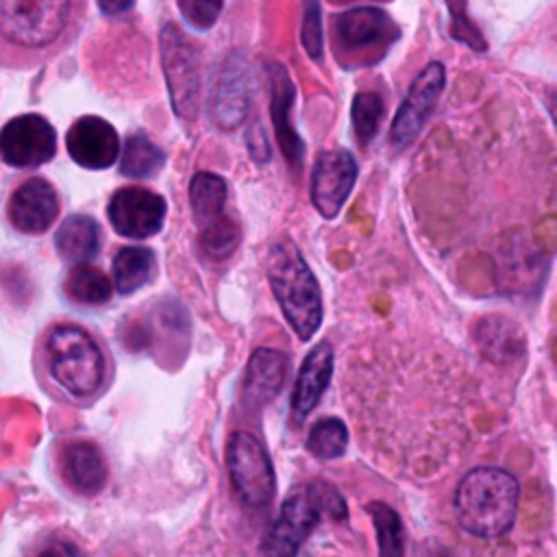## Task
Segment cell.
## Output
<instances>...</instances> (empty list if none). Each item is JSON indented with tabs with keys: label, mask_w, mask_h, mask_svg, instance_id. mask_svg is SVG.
<instances>
[{
	"label": "cell",
	"mask_w": 557,
	"mask_h": 557,
	"mask_svg": "<svg viewBox=\"0 0 557 557\" xmlns=\"http://www.w3.org/2000/svg\"><path fill=\"white\" fill-rule=\"evenodd\" d=\"M33 372L50 398L89 405L107 387L109 357L87 326L74 320H52L35 337Z\"/></svg>",
	"instance_id": "obj_1"
},
{
	"label": "cell",
	"mask_w": 557,
	"mask_h": 557,
	"mask_svg": "<svg viewBox=\"0 0 557 557\" xmlns=\"http://www.w3.org/2000/svg\"><path fill=\"white\" fill-rule=\"evenodd\" d=\"M78 0H0V70H30L72 37Z\"/></svg>",
	"instance_id": "obj_2"
},
{
	"label": "cell",
	"mask_w": 557,
	"mask_h": 557,
	"mask_svg": "<svg viewBox=\"0 0 557 557\" xmlns=\"http://www.w3.org/2000/svg\"><path fill=\"white\" fill-rule=\"evenodd\" d=\"M518 481L503 468L481 466L461 476L453 509L463 531L476 537L507 533L518 513Z\"/></svg>",
	"instance_id": "obj_3"
},
{
	"label": "cell",
	"mask_w": 557,
	"mask_h": 557,
	"mask_svg": "<svg viewBox=\"0 0 557 557\" xmlns=\"http://www.w3.org/2000/svg\"><path fill=\"white\" fill-rule=\"evenodd\" d=\"M265 272L292 331L302 342L311 339L322 324V292L302 252L289 239L276 242L270 248Z\"/></svg>",
	"instance_id": "obj_4"
},
{
	"label": "cell",
	"mask_w": 557,
	"mask_h": 557,
	"mask_svg": "<svg viewBox=\"0 0 557 557\" xmlns=\"http://www.w3.org/2000/svg\"><path fill=\"white\" fill-rule=\"evenodd\" d=\"M324 516L333 520L348 518V509L342 494L324 481L296 485L283 498L278 518L274 520L261 546V553L296 555Z\"/></svg>",
	"instance_id": "obj_5"
},
{
	"label": "cell",
	"mask_w": 557,
	"mask_h": 557,
	"mask_svg": "<svg viewBox=\"0 0 557 557\" xmlns=\"http://www.w3.org/2000/svg\"><path fill=\"white\" fill-rule=\"evenodd\" d=\"M4 222L24 237L46 235L61 215V196L41 174L15 176L4 196Z\"/></svg>",
	"instance_id": "obj_6"
},
{
	"label": "cell",
	"mask_w": 557,
	"mask_h": 557,
	"mask_svg": "<svg viewBox=\"0 0 557 557\" xmlns=\"http://www.w3.org/2000/svg\"><path fill=\"white\" fill-rule=\"evenodd\" d=\"M161 65L172 111L183 122H194L200 107V61L194 44L174 24L161 28Z\"/></svg>",
	"instance_id": "obj_7"
},
{
	"label": "cell",
	"mask_w": 557,
	"mask_h": 557,
	"mask_svg": "<svg viewBox=\"0 0 557 557\" xmlns=\"http://www.w3.org/2000/svg\"><path fill=\"white\" fill-rule=\"evenodd\" d=\"M226 470L239 500L265 507L276 494V476L265 446L248 431H233L226 442Z\"/></svg>",
	"instance_id": "obj_8"
},
{
	"label": "cell",
	"mask_w": 557,
	"mask_h": 557,
	"mask_svg": "<svg viewBox=\"0 0 557 557\" xmlns=\"http://www.w3.org/2000/svg\"><path fill=\"white\" fill-rule=\"evenodd\" d=\"M50 463L65 492L94 498L109 481V463L102 448L87 437H63L52 446Z\"/></svg>",
	"instance_id": "obj_9"
},
{
	"label": "cell",
	"mask_w": 557,
	"mask_h": 557,
	"mask_svg": "<svg viewBox=\"0 0 557 557\" xmlns=\"http://www.w3.org/2000/svg\"><path fill=\"white\" fill-rule=\"evenodd\" d=\"M57 154V131L41 113H20L0 128V159L15 170H35Z\"/></svg>",
	"instance_id": "obj_10"
},
{
	"label": "cell",
	"mask_w": 557,
	"mask_h": 557,
	"mask_svg": "<svg viewBox=\"0 0 557 557\" xmlns=\"http://www.w3.org/2000/svg\"><path fill=\"white\" fill-rule=\"evenodd\" d=\"M165 198L139 185H126L111 194L107 218L113 231L128 239H148L157 235L165 222Z\"/></svg>",
	"instance_id": "obj_11"
},
{
	"label": "cell",
	"mask_w": 557,
	"mask_h": 557,
	"mask_svg": "<svg viewBox=\"0 0 557 557\" xmlns=\"http://www.w3.org/2000/svg\"><path fill=\"white\" fill-rule=\"evenodd\" d=\"M446 72L440 61H431L418 76L411 81L409 91L398 107L392 128H389V141L394 148H405L413 141V137L422 131L424 122L435 109V102L444 89Z\"/></svg>",
	"instance_id": "obj_12"
},
{
	"label": "cell",
	"mask_w": 557,
	"mask_h": 557,
	"mask_svg": "<svg viewBox=\"0 0 557 557\" xmlns=\"http://www.w3.org/2000/svg\"><path fill=\"white\" fill-rule=\"evenodd\" d=\"M70 159L85 170H107L120 157V135L111 122L100 115H81L65 133Z\"/></svg>",
	"instance_id": "obj_13"
},
{
	"label": "cell",
	"mask_w": 557,
	"mask_h": 557,
	"mask_svg": "<svg viewBox=\"0 0 557 557\" xmlns=\"http://www.w3.org/2000/svg\"><path fill=\"white\" fill-rule=\"evenodd\" d=\"M357 181V161L344 148L322 152L311 174V202L322 218H335Z\"/></svg>",
	"instance_id": "obj_14"
},
{
	"label": "cell",
	"mask_w": 557,
	"mask_h": 557,
	"mask_svg": "<svg viewBox=\"0 0 557 557\" xmlns=\"http://www.w3.org/2000/svg\"><path fill=\"white\" fill-rule=\"evenodd\" d=\"M211 117L222 131L237 128L248 113L250 107V76L242 57L231 54L213 85L211 98Z\"/></svg>",
	"instance_id": "obj_15"
},
{
	"label": "cell",
	"mask_w": 557,
	"mask_h": 557,
	"mask_svg": "<svg viewBox=\"0 0 557 557\" xmlns=\"http://www.w3.org/2000/svg\"><path fill=\"white\" fill-rule=\"evenodd\" d=\"M333 374V346L329 339H320L302 359L298 376L292 389L289 411L294 422H302L326 392Z\"/></svg>",
	"instance_id": "obj_16"
},
{
	"label": "cell",
	"mask_w": 557,
	"mask_h": 557,
	"mask_svg": "<svg viewBox=\"0 0 557 557\" xmlns=\"http://www.w3.org/2000/svg\"><path fill=\"white\" fill-rule=\"evenodd\" d=\"M287 374V357L274 348H257L242 376V405L261 409L283 387Z\"/></svg>",
	"instance_id": "obj_17"
},
{
	"label": "cell",
	"mask_w": 557,
	"mask_h": 557,
	"mask_svg": "<svg viewBox=\"0 0 557 557\" xmlns=\"http://www.w3.org/2000/svg\"><path fill=\"white\" fill-rule=\"evenodd\" d=\"M335 35L346 50H363L394 37L396 26L379 7H355L337 15Z\"/></svg>",
	"instance_id": "obj_18"
},
{
	"label": "cell",
	"mask_w": 557,
	"mask_h": 557,
	"mask_svg": "<svg viewBox=\"0 0 557 557\" xmlns=\"http://www.w3.org/2000/svg\"><path fill=\"white\" fill-rule=\"evenodd\" d=\"M270 83H272V122H274V133L278 139V146L287 159V163L296 170H300L302 165V141L298 137V133L294 131V126L289 124V113H292V104H294V83L289 78V74L285 72L283 65H274L270 72Z\"/></svg>",
	"instance_id": "obj_19"
},
{
	"label": "cell",
	"mask_w": 557,
	"mask_h": 557,
	"mask_svg": "<svg viewBox=\"0 0 557 557\" xmlns=\"http://www.w3.org/2000/svg\"><path fill=\"white\" fill-rule=\"evenodd\" d=\"M102 228L96 218L87 213L67 215L54 231V250L61 261L74 265L94 261L100 255Z\"/></svg>",
	"instance_id": "obj_20"
},
{
	"label": "cell",
	"mask_w": 557,
	"mask_h": 557,
	"mask_svg": "<svg viewBox=\"0 0 557 557\" xmlns=\"http://www.w3.org/2000/svg\"><path fill=\"white\" fill-rule=\"evenodd\" d=\"M157 274V255L148 246H122L111 261V283L117 294L128 296L148 285Z\"/></svg>",
	"instance_id": "obj_21"
},
{
	"label": "cell",
	"mask_w": 557,
	"mask_h": 557,
	"mask_svg": "<svg viewBox=\"0 0 557 557\" xmlns=\"http://www.w3.org/2000/svg\"><path fill=\"white\" fill-rule=\"evenodd\" d=\"M61 292L67 298V302L76 307H102L111 300L113 294V283L91 261L85 263H74L63 276Z\"/></svg>",
	"instance_id": "obj_22"
},
{
	"label": "cell",
	"mask_w": 557,
	"mask_h": 557,
	"mask_svg": "<svg viewBox=\"0 0 557 557\" xmlns=\"http://www.w3.org/2000/svg\"><path fill=\"white\" fill-rule=\"evenodd\" d=\"M189 205L198 228L224 215L226 181L213 172H196L189 183Z\"/></svg>",
	"instance_id": "obj_23"
},
{
	"label": "cell",
	"mask_w": 557,
	"mask_h": 557,
	"mask_svg": "<svg viewBox=\"0 0 557 557\" xmlns=\"http://www.w3.org/2000/svg\"><path fill=\"white\" fill-rule=\"evenodd\" d=\"M120 150L122 157H117V170L126 178H148L157 174L165 163L163 150L144 133L128 135Z\"/></svg>",
	"instance_id": "obj_24"
},
{
	"label": "cell",
	"mask_w": 557,
	"mask_h": 557,
	"mask_svg": "<svg viewBox=\"0 0 557 557\" xmlns=\"http://www.w3.org/2000/svg\"><path fill=\"white\" fill-rule=\"evenodd\" d=\"M366 509H368L374 531H376L379 555H385V557L403 555L405 553V546H403L405 533H403V520H400L398 511L381 500L368 503Z\"/></svg>",
	"instance_id": "obj_25"
},
{
	"label": "cell",
	"mask_w": 557,
	"mask_h": 557,
	"mask_svg": "<svg viewBox=\"0 0 557 557\" xmlns=\"http://www.w3.org/2000/svg\"><path fill=\"white\" fill-rule=\"evenodd\" d=\"M305 446L318 459H337L346 453L348 429L339 418H320L311 426Z\"/></svg>",
	"instance_id": "obj_26"
},
{
	"label": "cell",
	"mask_w": 557,
	"mask_h": 557,
	"mask_svg": "<svg viewBox=\"0 0 557 557\" xmlns=\"http://www.w3.org/2000/svg\"><path fill=\"white\" fill-rule=\"evenodd\" d=\"M383 113H385V107H383V100L379 94H374V91L355 94L352 107H350V122H352V131L361 144L372 141V137L379 133Z\"/></svg>",
	"instance_id": "obj_27"
},
{
	"label": "cell",
	"mask_w": 557,
	"mask_h": 557,
	"mask_svg": "<svg viewBox=\"0 0 557 557\" xmlns=\"http://www.w3.org/2000/svg\"><path fill=\"white\" fill-rule=\"evenodd\" d=\"M239 239H242L239 226L226 215H222L215 222L200 228V246H202L205 255L215 261L226 259L237 248Z\"/></svg>",
	"instance_id": "obj_28"
},
{
	"label": "cell",
	"mask_w": 557,
	"mask_h": 557,
	"mask_svg": "<svg viewBox=\"0 0 557 557\" xmlns=\"http://www.w3.org/2000/svg\"><path fill=\"white\" fill-rule=\"evenodd\" d=\"M507 326H509V322H505V320H500V318H485L481 324H479V329H476V339H479V344L481 342H490V339H496L498 342V346L494 348V352H492V357L490 359H494L496 357V352L498 355H505V359L509 357V355H518L520 352V331H507Z\"/></svg>",
	"instance_id": "obj_29"
},
{
	"label": "cell",
	"mask_w": 557,
	"mask_h": 557,
	"mask_svg": "<svg viewBox=\"0 0 557 557\" xmlns=\"http://www.w3.org/2000/svg\"><path fill=\"white\" fill-rule=\"evenodd\" d=\"M448 2V11H450V35L453 39L466 44L468 48L476 50V52H485L487 44L483 33L472 24V20L466 13V0H446Z\"/></svg>",
	"instance_id": "obj_30"
},
{
	"label": "cell",
	"mask_w": 557,
	"mask_h": 557,
	"mask_svg": "<svg viewBox=\"0 0 557 557\" xmlns=\"http://www.w3.org/2000/svg\"><path fill=\"white\" fill-rule=\"evenodd\" d=\"M183 20L196 30H209L222 13L224 0H176Z\"/></svg>",
	"instance_id": "obj_31"
},
{
	"label": "cell",
	"mask_w": 557,
	"mask_h": 557,
	"mask_svg": "<svg viewBox=\"0 0 557 557\" xmlns=\"http://www.w3.org/2000/svg\"><path fill=\"white\" fill-rule=\"evenodd\" d=\"M302 46L311 59L322 57V20H320V4L318 0H307L305 4V20L300 30Z\"/></svg>",
	"instance_id": "obj_32"
},
{
	"label": "cell",
	"mask_w": 557,
	"mask_h": 557,
	"mask_svg": "<svg viewBox=\"0 0 557 557\" xmlns=\"http://www.w3.org/2000/svg\"><path fill=\"white\" fill-rule=\"evenodd\" d=\"M135 4V0H98V7L104 15H120L128 11Z\"/></svg>",
	"instance_id": "obj_33"
}]
</instances>
